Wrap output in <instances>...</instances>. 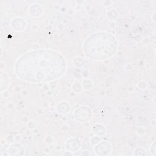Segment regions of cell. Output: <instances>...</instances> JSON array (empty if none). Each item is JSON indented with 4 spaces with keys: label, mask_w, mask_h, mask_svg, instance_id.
<instances>
[{
    "label": "cell",
    "mask_w": 156,
    "mask_h": 156,
    "mask_svg": "<svg viewBox=\"0 0 156 156\" xmlns=\"http://www.w3.org/2000/svg\"><path fill=\"white\" fill-rule=\"evenodd\" d=\"M66 69L65 57L58 52L48 49L28 52L20 57L14 66L18 77L30 83L57 79L64 75Z\"/></svg>",
    "instance_id": "1"
},
{
    "label": "cell",
    "mask_w": 156,
    "mask_h": 156,
    "mask_svg": "<svg viewBox=\"0 0 156 156\" xmlns=\"http://www.w3.org/2000/svg\"><path fill=\"white\" fill-rule=\"evenodd\" d=\"M118 49L116 38L106 31L92 34L85 40L83 44L84 54L90 59L102 61L113 57Z\"/></svg>",
    "instance_id": "2"
}]
</instances>
